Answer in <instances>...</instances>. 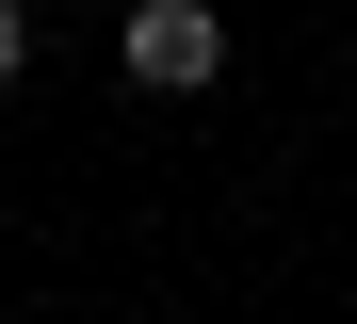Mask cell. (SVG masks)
<instances>
[{"label":"cell","instance_id":"1","mask_svg":"<svg viewBox=\"0 0 357 324\" xmlns=\"http://www.w3.org/2000/svg\"><path fill=\"white\" fill-rule=\"evenodd\" d=\"M114 65H130L146 98H195V82H227V17H211V0H130Z\"/></svg>","mask_w":357,"mask_h":324},{"label":"cell","instance_id":"2","mask_svg":"<svg viewBox=\"0 0 357 324\" xmlns=\"http://www.w3.org/2000/svg\"><path fill=\"white\" fill-rule=\"evenodd\" d=\"M17 65H33V0H0V82H17Z\"/></svg>","mask_w":357,"mask_h":324}]
</instances>
